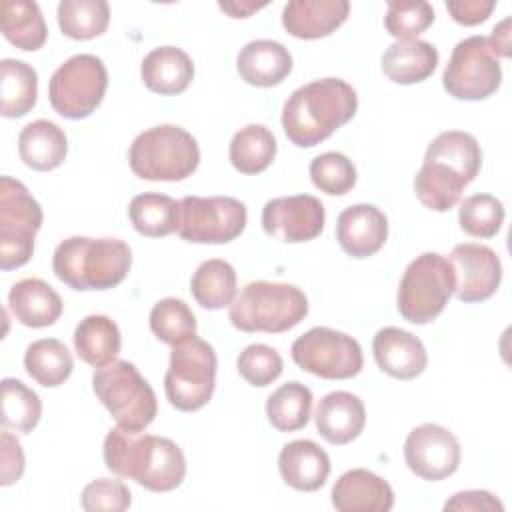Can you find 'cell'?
I'll return each instance as SVG.
<instances>
[{
  "instance_id": "1",
  "label": "cell",
  "mask_w": 512,
  "mask_h": 512,
  "mask_svg": "<svg viewBox=\"0 0 512 512\" xmlns=\"http://www.w3.org/2000/svg\"><path fill=\"white\" fill-rule=\"evenodd\" d=\"M106 468L130 478L150 492H170L186 476V458L176 442L164 436L112 428L102 446Z\"/></svg>"
},
{
  "instance_id": "2",
  "label": "cell",
  "mask_w": 512,
  "mask_h": 512,
  "mask_svg": "<svg viewBox=\"0 0 512 512\" xmlns=\"http://www.w3.org/2000/svg\"><path fill=\"white\" fill-rule=\"evenodd\" d=\"M482 168L478 140L464 130L438 134L426 148L424 162L414 176L418 200L434 210L448 212L460 202L464 188Z\"/></svg>"
},
{
  "instance_id": "3",
  "label": "cell",
  "mask_w": 512,
  "mask_h": 512,
  "mask_svg": "<svg viewBox=\"0 0 512 512\" xmlns=\"http://www.w3.org/2000/svg\"><path fill=\"white\" fill-rule=\"evenodd\" d=\"M356 90L340 78H320L296 88L282 108L286 138L298 148H312L354 118Z\"/></svg>"
},
{
  "instance_id": "4",
  "label": "cell",
  "mask_w": 512,
  "mask_h": 512,
  "mask_svg": "<svg viewBox=\"0 0 512 512\" xmlns=\"http://www.w3.org/2000/svg\"><path fill=\"white\" fill-rule=\"evenodd\" d=\"M132 250L120 238L70 236L52 256V270L72 290H108L130 272Z\"/></svg>"
},
{
  "instance_id": "5",
  "label": "cell",
  "mask_w": 512,
  "mask_h": 512,
  "mask_svg": "<svg viewBox=\"0 0 512 512\" xmlns=\"http://www.w3.org/2000/svg\"><path fill=\"white\" fill-rule=\"evenodd\" d=\"M306 314L308 298L298 286L266 280L246 284L228 310L234 328L268 334H280L298 326Z\"/></svg>"
},
{
  "instance_id": "6",
  "label": "cell",
  "mask_w": 512,
  "mask_h": 512,
  "mask_svg": "<svg viewBox=\"0 0 512 512\" xmlns=\"http://www.w3.org/2000/svg\"><path fill=\"white\" fill-rule=\"evenodd\" d=\"M132 172L150 182H176L192 176L200 164L196 138L180 126L162 124L140 132L130 144Z\"/></svg>"
},
{
  "instance_id": "7",
  "label": "cell",
  "mask_w": 512,
  "mask_h": 512,
  "mask_svg": "<svg viewBox=\"0 0 512 512\" xmlns=\"http://www.w3.org/2000/svg\"><path fill=\"white\" fill-rule=\"evenodd\" d=\"M92 390L120 428L142 432L158 414V400L152 386L128 360L116 358L96 368Z\"/></svg>"
},
{
  "instance_id": "8",
  "label": "cell",
  "mask_w": 512,
  "mask_h": 512,
  "mask_svg": "<svg viewBox=\"0 0 512 512\" xmlns=\"http://www.w3.org/2000/svg\"><path fill=\"white\" fill-rule=\"evenodd\" d=\"M456 278L452 264L438 252L416 256L404 270L396 306L404 320L412 324H428L436 320L454 294Z\"/></svg>"
},
{
  "instance_id": "9",
  "label": "cell",
  "mask_w": 512,
  "mask_h": 512,
  "mask_svg": "<svg viewBox=\"0 0 512 512\" xmlns=\"http://www.w3.org/2000/svg\"><path fill=\"white\" fill-rule=\"evenodd\" d=\"M216 366L214 348L198 336L172 346L170 366L164 376L168 402L180 412L204 408L216 388Z\"/></svg>"
},
{
  "instance_id": "10",
  "label": "cell",
  "mask_w": 512,
  "mask_h": 512,
  "mask_svg": "<svg viewBox=\"0 0 512 512\" xmlns=\"http://www.w3.org/2000/svg\"><path fill=\"white\" fill-rule=\"evenodd\" d=\"M42 208L28 188L10 176L0 178V268L24 266L34 254V238L42 226Z\"/></svg>"
},
{
  "instance_id": "11",
  "label": "cell",
  "mask_w": 512,
  "mask_h": 512,
  "mask_svg": "<svg viewBox=\"0 0 512 512\" xmlns=\"http://www.w3.org/2000/svg\"><path fill=\"white\" fill-rule=\"evenodd\" d=\"M108 72L94 54L70 56L56 68L48 84L50 106L68 120L88 118L104 100Z\"/></svg>"
},
{
  "instance_id": "12",
  "label": "cell",
  "mask_w": 512,
  "mask_h": 512,
  "mask_svg": "<svg viewBox=\"0 0 512 512\" xmlns=\"http://www.w3.org/2000/svg\"><path fill=\"white\" fill-rule=\"evenodd\" d=\"M502 82L500 60L486 36L460 40L442 74L444 90L456 100L478 102L492 96Z\"/></svg>"
},
{
  "instance_id": "13",
  "label": "cell",
  "mask_w": 512,
  "mask_h": 512,
  "mask_svg": "<svg viewBox=\"0 0 512 512\" xmlns=\"http://www.w3.org/2000/svg\"><path fill=\"white\" fill-rule=\"evenodd\" d=\"M290 352L298 368L326 380L354 378L364 364L358 340L326 326L310 328L298 336Z\"/></svg>"
},
{
  "instance_id": "14",
  "label": "cell",
  "mask_w": 512,
  "mask_h": 512,
  "mask_svg": "<svg viewBox=\"0 0 512 512\" xmlns=\"http://www.w3.org/2000/svg\"><path fill=\"white\" fill-rule=\"evenodd\" d=\"M246 222V206L232 196H184L176 232L194 244H226L244 232Z\"/></svg>"
},
{
  "instance_id": "15",
  "label": "cell",
  "mask_w": 512,
  "mask_h": 512,
  "mask_svg": "<svg viewBox=\"0 0 512 512\" xmlns=\"http://www.w3.org/2000/svg\"><path fill=\"white\" fill-rule=\"evenodd\" d=\"M460 458L458 438L434 422L412 428L404 440V460L410 472L428 482L452 476L460 466Z\"/></svg>"
},
{
  "instance_id": "16",
  "label": "cell",
  "mask_w": 512,
  "mask_h": 512,
  "mask_svg": "<svg viewBox=\"0 0 512 512\" xmlns=\"http://www.w3.org/2000/svg\"><path fill=\"white\" fill-rule=\"evenodd\" d=\"M326 212L322 202L310 194L272 198L262 208V228L268 236L298 244L320 236Z\"/></svg>"
},
{
  "instance_id": "17",
  "label": "cell",
  "mask_w": 512,
  "mask_h": 512,
  "mask_svg": "<svg viewBox=\"0 0 512 512\" xmlns=\"http://www.w3.org/2000/svg\"><path fill=\"white\" fill-rule=\"evenodd\" d=\"M448 260L456 278L454 294L460 302H482L496 294L502 280V262L492 248L474 242L456 244Z\"/></svg>"
},
{
  "instance_id": "18",
  "label": "cell",
  "mask_w": 512,
  "mask_h": 512,
  "mask_svg": "<svg viewBox=\"0 0 512 512\" xmlns=\"http://www.w3.org/2000/svg\"><path fill=\"white\" fill-rule=\"evenodd\" d=\"M388 238V218L374 204H354L340 212L336 240L352 258L376 254Z\"/></svg>"
},
{
  "instance_id": "19",
  "label": "cell",
  "mask_w": 512,
  "mask_h": 512,
  "mask_svg": "<svg viewBox=\"0 0 512 512\" xmlns=\"http://www.w3.org/2000/svg\"><path fill=\"white\" fill-rule=\"evenodd\" d=\"M372 352L378 368L398 380H412L420 376L428 364L422 340L396 326H386L376 332Z\"/></svg>"
},
{
  "instance_id": "20",
  "label": "cell",
  "mask_w": 512,
  "mask_h": 512,
  "mask_svg": "<svg viewBox=\"0 0 512 512\" xmlns=\"http://www.w3.org/2000/svg\"><path fill=\"white\" fill-rule=\"evenodd\" d=\"M330 496L338 512H388L394 506L392 486L366 468L344 472Z\"/></svg>"
},
{
  "instance_id": "21",
  "label": "cell",
  "mask_w": 512,
  "mask_h": 512,
  "mask_svg": "<svg viewBox=\"0 0 512 512\" xmlns=\"http://www.w3.org/2000/svg\"><path fill=\"white\" fill-rule=\"evenodd\" d=\"M350 12L348 0H290L282 10V26L300 40L330 36Z\"/></svg>"
},
{
  "instance_id": "22",
  "label": "cell",
  "mask_w": 512,
  "mask_h": 512,
  "mask_svg": "<svg viewBox=\"0 0 512 512\" xmlns=\"http://www.w3.org/2000/svg\"><path fill=\"white\" fill-rule=\"evenodd\" d=\"M318 434L336 446L348 444L360 436L366 426L364 402L346 390L326 394L314 412Z\"/></svg>"
},
{
  "instance_id": "23",
  "label": "cell",
  "mask_w": 512,
  "mask_h": 512,
  "mask_svg": "<svg viewBox=\"0 0 512 512\" xmlns=\"http://www.w3.org/2000/svg\"><path fill=\"white\" fill-rule=\"evenodd\" d=\"M278 472L282 480L300 492H314L326 484L330 458L324 448L312 440H292L278 454Z\"/></svg>"
},
{
  "instance_id": "24",
  "label": "cell",
  "mask_w": 512,
  "mask_h": 512,
  "mask_svg": "<svg viewBox=\"0 0 512 512\" xmlns=\"http://www.w3.org/2000/svg\"><path fill=\"white\" fill-rule=\"evenodd\" d=\"M236 68L246 84L270 88L292 72V54L276 40H252L240 48Z\"/></svg>"
},
{
  "instance_id": "25",
  "label": "cell",
  "mask_w": 512,
  "mask_h": 512,
  "mask_svg": "<svg viewBox=\"0 0 512 512\" xmlns=\"http://www.w3.org/2000/svg\"><path fill=\"white\" fill-rule=\"evenodd\" d=\"M8 308L12 316L28 328L52 326L62 314L60 294L40 278L18 280L8 292Z\"/></svg>"
},
{
  "instance_id": "26",
  "label": "cell",
  "mask_w": 512,
  "mask_h": 512,
  "mask_svg": "<svg viewBox=\"0 0 512 512\" xmlns=\"http://www.w3.org/2000/svg\"><path fill=\"white\" fill-rule=\"evenodd\" d=\"M140 76L150 92L176 96L190 86L194 78V64L182 48L160 46L144 56Z\"/></svg>"
},
{
  "instance_id": "27",
  "label": "cell",
  "mask_w": 512,
  "mask_h": 512,
  "mask_svg": "<svg viewBox=\"0 0 512 512\" xmlns=\"http://www.w3.org/2000/svg\"><path fill=\"white\" fill-rule=\"evenodd\" d=\"M18 152L28 168L48 172L66 160L68 138L58 124L50 120H34L20 130Z\"/></svg>"
},
{
  "instance_id": "28",
  "label": "cell",
  "mask_w": 512,
  "mask_h": 512,
  "mask_svg": "<svg viewBox=\"0 0 512 512\" xmlns=\"http://www.w3.org/2000/svg\"><path fill=\"white\" fill-rule=\"evenodd\" d=\"M438 66V50L426 40H396L382 54V72L394 84L426 80Z\"/></svg>"
},
{
  "instance_id": "29",
  "label": "cell",
  "mask_w": 512,
  "mask_h": 512,
  "mask_svg": "<svg viewBox=\"0 0 512 512\" xmlns=\"http://www.w3.org/2000/svg\"><path fill=\"white\" fill-rule=\"evenodd\" d=\"M74 348L80 360L100 368L116 360L120 352V328L104 314H90L82 318L74 330Z\"/></svg>"
},
{
  "instance_id": "30",
  "label": "cell",
  "mask_w": 512,
  "mask_h": 512,
  "mask_svg": "<svg viewBox=\"0 0 512 512\" xmlns=\"http://www.w3.org/2000/svg\"><path fill=\"white\" fill-rule=\"evenodd\" d=\"M0 30L12 46L26 52L42 48L48 36L40 6L30 0H4L0 4Z\"/></svg>"
},
{
  "instance_id": "31",
  "label": "cell",
  "mask_w": 512,
  "mask_h": 512,
  "mask_svg": "<svg viewBox=\"0 0 512 512\" xmlns=\"http://www.w3.org/2000/svg\"><path fill=\"white\" fill-rule=\"evenodd\" d=\"M0 94L2 106L0 112L4 118H22L26 116L38 96V74L36 70L14 58H4L0 62Z\"/></svg>"
},
{
  "instance_id": "32",
  "label": "cell",
  "mask_w": 512,
  "mask_h": 512,
  "mask_svg": "<svg viewBox=\"0 0 512 512\" xmlns=\"http://www.w3.org/2000/svg\"><path fill=\"white\" fill-rule=\"evenodd\" d=\"M194 300L206 310H220L230 306L236 296V270L230 262L220 258L204 260L190 280Z\"/></svg>"
},
{
  "instance_id": "33",
  "label": "cell",
  "mask_w": 512,
  "mask_h": 512,
  "mask_svg": "<svg viewBox=\"0 0 512 512\" xmlns=\"http://www.w3.org/2000/svg\"><path fill=\"white\" fill-rule=\"evenodd\" d=\"M24 368L40 386L56 388L70 378L74 360L66 344L56 338H42L26 348Z\"/></svg>"
},
{
  "instance_id": "34",
  "label": "cell",
  "mask_w": 512,
  "mask_h": 512,
  "mask_svg": "<svg viewBox=\"0 0 512 512\" xmlns=\"http://www.w3.org/2000/svg\"><path fill=\"white\" fill-rule=\"evenodd\" d=\"M228 156L240 174H260L276 156V138L266 126L248 124L232 136Z\"/></svg>"
},
{
  "instance_id": "35",
  "label": "cell",
  "mask_w": 512,
  "mask_h": 512,
  "mask_svg": "<svg viewBox=\"0 0 512 512\" xmlns=\"http://www.w3.org/2000/svg\"><path fill=\"white\" fill-rule=\"evenodd\" d=\"M180 202L166 194L144 192L130 200L128 216L134 230L148 238H162L178 228Z\"/></svg>"
},
{
  "instance_id": "36",
  "label": "cell",
  "mask_w": 512,
  "mask_h": 512,
  "mask_svg": "<svg viewBox=\"0 0 512 512\" xmlns=\"http://www.w3.org/2000/svg\"><path fill=\"white\" fill-rule=\"evenodd\" d=\"M312 412V392L302 382H286L266 400L268 422L278 432H296L304 428Z\"/></svg>"
},
{
  "instance_id": "37",
  "label": "cell",
  "mask_w": 512,
  "mask_h": 512,
  "mask_svg": "<svg viewBox=\"0 0 512 512\" xmlns=\"http://www.w3.org/2000/svg\"><path fill=\"white\" fill-rule=\"evenodd\" d=\"M110 6L104 0H62L58 4V26L72 40H92L106 32Z\"/></svg>"
},
{
  "instance_id": "38",
  "label": "cell",
  "mask_w": 512,
  "mask_h": 512,
  "mask_svg": "<svg viewBox=\"0 0 512 512\" xmlns=\"http://www.w3.org/2000/svg\"><path fill=\"white\" fill-rule=\"evenodd\" d=\"M42 416V402L38 394L22 380H2V426L22 434L32 432Z\"/></svg>"
},
{
  "instance_id": "39",
  "label": "cell",
  "mask_w": 512,
  "mask_h": 512,
  "mask_svg": "<svg viewBox=\"0 0 512 512\" xmlns=\"http://www.w3.org/2000/svg\"><path fill=\"white\" fill-rule=\"evenodd\" d=\"M150 330L158 340L178 346L196 336V318L184 300L162 298L150 310Z\"/></svg>"
},
{
  "instance_id": "40",
  "label": "cell",
  "mask_w": 512,
  "mask_h": 512,
  "mask_svg": "<svg viewBox=\"0 0 512 512\" xmlns=\"http://www.w3.org/2000/svg\"><path fill=\"white\" fill-rule=\"evenodd\" d=\"M458 222L474 238H492L504 224V204L492 194H472L460 202Z\"/></svg>"
},
{
  "instance_id": "41",
  "label": "cell",
  "mask_w": 512,
  "mask_h": 512,
  "mask_svg": "<svg viewBox=\"0 0 512 512\" xmlns=\"http://www.w3.org/2000/svg\"><path fill=\"white\" fill-rule=\"evenodd\" d=\"M312 184L330 196H342L356 184V168L342 152H324L310 162Z\"/></svg>"
},
{
  "instance_id": "42",
  "label": "cell",
  "mask_w": 512,
  "mask_h": 512,
  "mask_svg": "<svg viewBox=\"0 0 512 512\" xmlns=\"http://www.w3.org/2000/svg\"><path fill=\"white\" fill-rule=\"evenodd\" d=\"M434 22V8L424 0L388 2L384 28L396 40H416Z\"/></svg>"
},
{
  "instance_id": "43",
  "label": "cell",
  "mask_w": 512,
  "mask_h": 512,
  "mask_svg": "<svg viewBox=\"0 0 512 512\" xmlns=\"http://www.w3.org/2000/svg\"><path fill=\"white\" fill-rule=\"evenodd\" d=\"M238 374L252 386L264 388L282 374V356L268 344L246 346L236 360Z\"/></svg>"
},
{
  "instance_id": "44",
  "label": "cell",
  "mask_w": 512,
  "mask_h": 512,
  "mask_svg": "<svg viewBox=\"0 0 512 512\" xmlns=\"http://www.w3.org/2000/svg\"><path fill=\"white\" fill-rule=\"evenodd\" d=\"M132 502V494L122 480L98 478L84 486L80 506L86 512H124Z\"/></svg>"
},
{
  "instance_id": "45",
  "label": "cell",
  "mask_w": 512,
  "mask_h": 512,
  "mask_svg": "<svg viewBox=\"0 0 512 512\" xmlns=\"http://www.w3.org/2000/svg\"><path fill=\"white\" fill-rule=\"evenodd\" d=\"M0 446H2V456H0V484L2 486H10L14 482H18L24 474V452L22 446L18 442V438L8 432V428L2 430L0 434Z\"/></svg>"
},
{
  "instance_id": "46",
  "label": "cell",
  "mask_w": 512,
  "mask_h": 512,
  "mask_svg": "<svg viewBox=\"0 0 512 512\" xmlns=\"http://www.w3.org/2000/svg\"><path fill=\"white\" fill-rule=\"evenodd\" d=\"M444 510L448 512H502L504 504L488 490H464L456 492L450 500H446Z\"/></svg>"
},
{
  "instance_id": "47",
  "label": "cell",
  "mask_w": 512,
  "mask_h": 512,
  "mask_svg": "<svg viewBox=\"0 0 512 512\" xmlns=\"http://www.w3.org/2000/svg\"><path fill=\"white\" fill-rule=\"evenodd\" d=\"M496 8L494 0H456L446 2V10L450 12L452 20L462 26H476L488 20L492 10Z\"/></svg>"
},
{
  "instance_id": "48",
  "label": "cell",
  "mask_w": 512,
  "mask_h": 512,
  "mask_svg": "<svg viewBox=\"0 0 512 512\" xmlns=\"http://www.w3.org/2000/svg\"><path fill=\"white\" fill-rule=\"evenodd\" d=\"M488 42L498 58L510 56V18H504L498 26H494L492 34L488 36Z\"/></svg>"
},
{
  "instance_id": "49",
  "label": "cell",
  "mask_w": 512,
  "mask_h": 512,
  "mask_svg": "<svg viewBox=\"0 0 512 512\" xmlns=\"http://www.w3.org/2000/svg\"><path fill=\"white\" fill-rule=\"evenodd\" d=\"M266 2H248V0H232V2H218V8L224 10L232 18H248L250 14L264 8Z\"/></svg>"
}]
</instances>
